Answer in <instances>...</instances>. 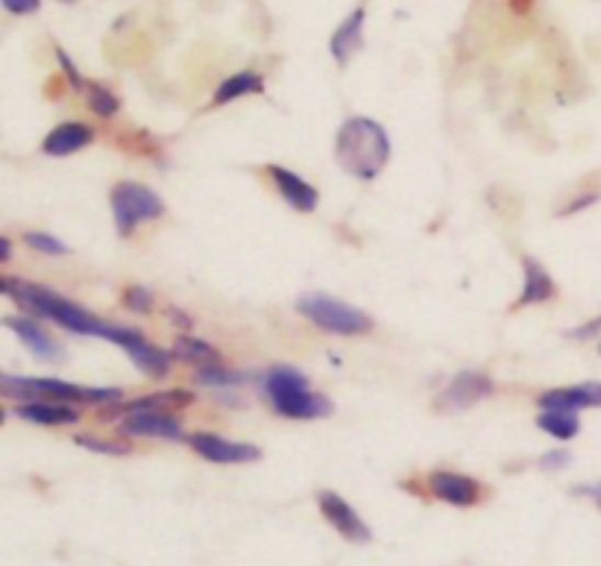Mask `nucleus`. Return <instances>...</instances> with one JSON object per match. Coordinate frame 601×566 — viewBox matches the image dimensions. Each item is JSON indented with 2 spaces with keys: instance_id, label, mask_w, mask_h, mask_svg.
Instances as JSON below:
<instances>
[{
  "instance_id": "1",
  "label": "nucleus",
  "mask_w": 601,
  "mask_h": 566,
  "mask_svg": "<svg viewBox=\"0 0 601 566\" xmlns=\"http://www.w3.org/2000/svg\"><path fill=\"white\" fill-rule=\"evenodd\" d=\"M256 385H259L261 399L285 420H324L334 411L332 399L326 394H317L311 387V378L291 364L268 367L261 376H256Z\"/></svg>"
},
{
  "instance_id": "2",
  "label": "nucleus",
  "mask_w": 601,
  "mask_h": 566,
  "mask_svg": "<svg viewBox=\"0 0 601 566\" xmlns=\"http://www.w3.org/2000/svg\"><path fill=\"white\" fill-rule=\"evenodd\" d=\"M334 159L361 182H373L390 159L387 129L373 117H347L334 138Z\"/></svg>"
},
{
  "instance_id": "3",
  "label": "nucleus",
  "mask_w": 601,
  "mask_h": 566,
  "mask_svg": "<svg viewBox=\"0 0 601 566\" xmlns=\"http://www.w3.org/2000/svg\"><path fill=\"white\" fill-rule=\"evenodd\" d=\"M10 294L15 297L24 312H30L33 317H45V320H54L63 329L73 335H86V338H103V341H112L117 324H109L103 317L91 315L82 306H77L73 299L63 297L50 288H42V285H30V282H19L12 279Z\"/></svg>"
},
{
  "instance_id": "4",
  "label": "nucleus",
  "mask_w": 601,
  "mask_h": 566,
  "mask_svg": "<svg viewBox=\"0 0 601 566\" xmlns=\"http://www.w3.org/2000/svg\"><path fill=\"white\" fill-rule=\"evenodd\" d=\"M0 394L12 399H27V403H86V405H117L121 390L117 387H86L63 382V378H24L3 376L0 373Z\"/></svg>"
},
{
  "instance_id": "5",
  "label": "nucleus",
  "mask_w": 601,
  "mask_h": 566,
  "mask_svg": "<svg viewBox=\"0 0 601 566\" xmlns=\"http://www.w3.org/2000/svg\"><path fill=\"white\" fill-rule=\"evenodd\" d=\"M296 312L308 317L317 329L341 335V338H359V335L373 332V326H376L367 312L329 297V294H303L296 299Z\"/></svg>"
},
{
  "instance_id": "6",
  "label": "nucleus",
  "mask_w": 601,
  "mask_h": 566,
  "mask_svg": "<svg viewBox=\"0 0 601 566\" xmlns=\"http://www.w3.org/2000/svg\"><path fill=\"white\" fill-rule=\"evenodd\" d=\"M109 203H112V217L121 238H129L141 224L159 220L165 215V200L141 182H117L109 194Z\"/></svg>"
},
{
  "instance_id": "7",
  "label": "nucleus",
  "mask_w": 601,
  "mask_h": 566,
  "mask_svg": "<svg viewBox=\"0 0 601 566\" xmlns=\"http://www.w3.org/2000/svg\"><path fill=\"white\" fill-rule=\"evenodd\" d=\"M112 343L121 347V350L129 355L135 367L141 370L147 378H168L171 376V359L165 350H159L156 343H150L138 329L133 326H115V335H112Z\"/></svg>"
},
{
  "instance_id": "8",
  "label": "nucleus",
  "mask_w": 601,
  "mask_h": 566,
  "mask_svg": "<svg viewBox=\"0 0 601 566\" xmlns=\"http://www.w3.org/2000/svg\"><path fill=\"white\" fill-rule=\"evenodd\" d=\"M426 487L438 502H446L452 508H476L487 496V487L478 478L452 473V469H431L426 476Z\"/></svg>"
},
{
  "instance_id": "9",
  "label": "nucleus",
  "mask_w": 601,
  "mask_h": 566,
  "mask_svg": "<svg viewBox=\"0 0 601 566\" xmlns=\"http://www.w3.org/2000/svg\"><path fill=\"white\" fill-rule=\"evenodd\" d=\"M496 385L494 378L485 376V373H476V370H461L458 376H452L446 387H443V394L438 396V408L443 411H467L473 405H478L487 396H494Z\"/></svg>"
},
{
  "instance_id": "10",
  "label": "nucleus",
  "mask_w": 601,
  "mask_h": 566,
  "mask_svg": "<svg viewBox=\"0 0 601 566\" xmlns=\"http://www.w3.org/2000/svg\"><path fill=\"white\" fill-rule=\"evenodd\" d=\"M317 508L324 513V520L332 525L343 540L350 543H370L373 540V531L370 525L359 517V511L352 508L343 496H338L334 490H320L317 494Z\"/></svg>"
},
{
  "instance_id": "11",
  "label": "nucleus",
  "mask_w": 601,
  "mask_h": 566,
  "mask_svg": "<svg viewBox=\"0 0 601 566\" xmlns=\"http://www.w3.org/2000/svg\"><path fill=\"white\" fill-rule=\"evenodd\" d=\"M185 443L197 452L200 459H206L208 464H250V461L261 459L259 446L243 441H229V438H220V434L212 432L189 434Z\"/></svg>"
},
{
  "instance_id": "12",
  "label": "nucleus",
  "mask_w": 601,
  "mask_h": 566,
  "mask_svg": "<svg viewBox=\"0 0 601 566\" xmlns=\"http://www.w3.org/2000/svg\"><path fill=\"white\" fill-rule=\"evenodd\" d=\"M117 429L124 438H159V441H185L189 438L182 422L173 414H126L117 422Z\"/></svg>"
},
{
  "instance_id": "13",
  "label": "nucleus",
  "mask_w": 601,
  "mask_h": 566,
  "mask_svg": "<svg viewBox=\"0 0 601 566\" xmlns=\"http://www.w3.org/2000/svg\"><path fill=\"white\" fill-rule=\"evenodd\" d=\"M264 173L273 182V189L279 191V197L285 200L287 206L294 208V212H303V215H311L317 206H320V194L311 182H306L303 177H296L294 171H287V168H279V165H268Z\"/></svg>"
},
{
  "instance_id": "14",
  "label": "nucleus",
  "mask_w": 601,
  "mask_h": 566,
  "mask_svg": "<svg viewBox=\"0 0 601 566\" xmlns=\"http://www.w3.org/2000/svg\"><path fill=\"white\" fill-rule=\"evenodd\" d=\"M540 411H583L601 408V382H581V385L555 387L537 396Z\"/></svg>"
},
{
  "instance_id": "15",
  "label": "nucleus",
  "mask_w": 601,
  "mask_h": 566,
  "mask_svg": "<svg viewBox=\"0 0 601 566\" xmlns=\"http://www.w3.org/2000/svg\"><path fill=\"white\" fill-rule=\"evenodd\" d=\"M3 326L19 335V341L33 352V359L45 361V364H56L65 359V350L54 341V335L45 332V326H38L33 317H7Z\"/></svg>"
},
{
  "instance_id": "16",
  "label": "nucleus",
  "mask_w": 601,
  "mask_h": 566,
  "mask_svg": "<svg viewBox=\"0 0 601 566\" xmlns=\"http://www.w3.org/2000/svg\"><path fill=\"white\" fill-rule=\"evenodd\" d=\"M557 297L555 279L548 276V270L540 264L537 259L525 256L522 259V294L517 299V308L537 306V303H548Z\"/></svg>"
},
{
  "instance_id": "17",
  "label": "nucleus",
  "mask_w": 601,
  "mask_h": 566,
  "mask_svg": "<svg viewBox=\"0 0 601 566\" xmlns=\"http://www.w3.org/2000/svg\"><path fill=\"white\" fill-rule=\"evenodd\" d=\"M94 142V129L80 121H68V124H59L56 129H50L42 145V154L54 156V159H63V156L80 154L82 147H89Z\"/></svg>"
},
{
  "instance_id": "18",
  "label": "nucleus",
  "mask_w": 601,
  "mask_h": 566,
  "mask_svg": "<svg viewBox=\"0 0 601 566\" xmlns=\"http://www.w3.org/2000/svg\"><path fill=\"white\" fill-rule=\"evenodd\" d=\"M194 403V394L191 390H156V394L138 396V399H129V403L117 405L112 408V414H141V411H154V414H177L182 408H189Z\"/></svg>"
},
{
  "instance_id": "19",
  "label": "nucleus",
  "mask_w": 601,
  "mask_h": 566,
  "mask_svg": "<svg viewBox=\"0 0 601 566\" xmlns=\"http://www.w3.org/2000/svg\"><path fill=\"white\" fill-rule=\"evenodd\" d=\"M361 47H364V7L350 12V15L343 19L341 27L332 33V42H329V50H332L334 63L338 65L350 63Z\"/></svg>"
},
{
  "instance_id": "20",
  "label": "nucleus",
  "mask_w": 601,
  "mask_h": 566,
  "mask_svg": "<svg viewBox=\"0 0 601 566\" xmlns=\"http://www.w3.org/2000/svg\"><path fill=\"white\" fill-rule=\"evenodd\" d=\"M15 414H19L21 420L36 422V426H73V422L80 420V411L71 408V405L42 403V399H36V403H21L15 408Z\"/></svg>"
},
{
  "instance_id": "21",
  "label": "nucleus",
  "mask_w": 601,
  "mask_h": 566,
  "mask_svg": "<svg viewBox=\"0 0 601 566\" xmlns=\"http://www.w3.org/2000/svg\"><path fill=\"white\" fill-rule=\"evenodd\" d=\"M171 355L180 364H189V367H215L220 364V352L212 347L208 341H200V338H191V335H180L171 347Z\"/></svg>"
},
{
  "instance_id": "22",
  "label": "nucleus",
  "mask_w": 601,
  "mask_h": 566,
  "mask_svg": "<svg viewBox=\"0 0 601 566\" xmlns=\"http://www.w3.org/2000/svg\"><path fill=\"white\" fill-rule=\"evenodd\" d=\"M264 91V77L256 71H238L233 73L229 80H224L215 89V98H212V106H226L238 98H247V94H261Z\"/></svg>"
},
{
  "instance_id": "23",
  "label": "nucleus",
  "mask_w": 601,
  "mask_h": 566,
  "mask_svg": "<svg viewBox=\"0 0 601 566\" xmlns=\"http://www.w3.org/2000/svg\"><path fill=\"white\" fill-rule=\"evenodd\" d=\"M537 429L555 441H575L581 434V417L575 411H540Z\"/></svg>"
},
{
  "instance_id": "24",
  "label": "nucleus",
  "mask_w": 601,
  "mask_h": 566,
  "mask_svg": "<svg viewBox=\"0 0 601 566\" xmlns=\"http://www.w3.org/2000/svg\"><path fill=\"white\" fill-rule=\"evenodd\" d=\"M197 382L208 387H241L250 382V376L243 370L224 367V364H215V367L197 370Z\"/></svg>"
},
{
  "instance_id": "25",
  "label": "nucleus",
  "mask_w": 601,
  "mask_h": 566,
  "mask_svg": "<svg viewBox=\"0 0 601 566\" xmlns=\"http://www.w3.org/2000/svg\"><path fill=\"white\" fill-rule=\"evenodd\" d=\"M86 98H89V109L98 117H115L121 109V100L115 98V91H109L100 82H89L86 86Z\"/></svg>"
},
{
  "instance_id": "26",
  "label": "nucleus",
  "mask_w": 601,
  "mask_h": 566,
  "mask_svg": "<svg viewBox=\"0 0 601 566\" xmlns=\"http://www.w3.org/2000/svg\"><path fill=\"white\" fill-rule=\"evenodd\" d=\"M73 441H77V446H82V450L100 452V455H112V459H117V455H133V443L129 441H115V438H91V434H77Z\"/></svg>"
},
{
  "instance_id": "27",
  "label": "nucleus",
  "mask_w": 601,
  "mask_h": 566,
  "mask_svg": "<svg viewBox=\"0 0 601 566\" xmlns=\"http://www.w3.org/2000/svg\"><path fill=\"white\" fill-rule=\"evenodd\" d=\"M124 306L129 308V312H135V315H150L156 308V297L154 291L144 288V285H129V288H124Z\"/></svg>"
},
{
  "instance_id": "28",
  "label": "nucleus",
  "mask_w": 601,
  "mask_h": 566,
  "mask_svg": "<svg viewBox=\"0 0 601 566\" xmlns=\"http://www.w3.org/2000/svg\"><path fill=\"white\" fill-rule=\"evenodd\" d=\"M24 244L33 247L36 252H45V256H65L68 252V244H63L59 238L47 233H27L24 235Z\"/></svg>"
},
{
  "instance_id": "29",
  "label": "nucleus",
  "mask_w": 601,
  "mask_h": 566,
  "mask_svg": "<svg viewBox=\"0 0 601 566\" xmlns=\"http://www.w3.org/2000/svg\"><path fill=\"white\" fill-rule=\"evenodd\" d=\"M572 464V452L569 450H552L546 455H540L537 467L546 469V473H557V469H566Z\"/></svg>"
},
{
  "instance_id": "30",
  "label": "nucleus",
  "mask_w": 601,
  "mask_h": 566,
  "mask_svg": "<svg viewBox=\"0 0 601 566\" xmlns=\"http://www.w3.org/2000/svg\"><path fill=\"white\" fill-rule=\"evenodd\" d=\"M56 59H59V65H63V71H65V77H68V82H71V89L86 91V86H89V82L82 80L80 71H77V65L71 63V56L65 54L63 47H56Z\"/></svg>"
},
{
  "instance_id": "31",
  "label": "nucleus",
  "mask_w": 601,
  "mask_h": 566,
  "mask_svg": "<svg viewBox=\"0 0 601 566\" xmlns=\"http://www.w3.org/2000/svg\"><path fill=\"white\" fill-rule=\"evenodd\" d=\"M596 335H601V315L592 317V320H587L583 326H575V329H569V332H566V338H575V341H592Z\"/></svg>"
},
{
  "instance_id": "32",
  "label": "nucleus",
  "mask_w": 601,
  "mask_h": 566,
  "mask_svg": "<svg viewBox=\"0 0 601 566\" xmlns=\"http://www.w3.org/2000/svg\"><path fill=\"white\" fill-rule=\"evenodd\" d=\"M0 3L12 15H33V12L42 10V0H0Z\"/></svg>"
},
{
  "instance_id": "33",
  "label": "nucleus",
  "mask_w": 601,
  "mask_h": 566,
  "mask_svg": "<svg viewBox=\"0 0 601 566\" xmlns=\"http://www.w3.org/2000/svg\"><path fill=\"white\" fill-rule=\"evenodd\" d=\"M599 197H601L599 191H587V194H581V197H575L572 203L560 212V215H575V212H581V208H590L592 203H599Z\"/></svg>"
},
{
  "instance_id": "34",
  "label": "nucleus",
  "mask_w": 601,
  "mask_h": 566,
  "mask_svg": "<svg viewBox=\"0 0 601 566\" xmlns=\"http://www.w3.org/2000/svg\"><path fill=\"white\" fill-rule=\"evenodd\" d=\"M575 494H578V496H590L592 502H596V508H599V511H601V482H596V485L575 487Z\"/></svg>"
},
{
  "instance_id": "35",
  "label": "nucleus",
  "mask_w": 601,
  "mask_h": 566,
  "mask_svg": "<svg viewBox=\"0 0 601 566\" xmlns=\"http://www.w3.org/2000/svg\"><path fill=\"white\" fill-rule=\"evenodd\" d=\"M168 317L177 320V326H182V329H191V326H194V320H191L189 315H182L180 308H168Z\"/></svg>"
},
{
  "instance_id": "36",
  "label": "nucleus",
  "mask_w": 601,
  "mask_h": 566,
  "mask_svg": "<svg viewBox=\"0 0 601 566\" xmlns=\"http://www.w3.org/2000/svg\"><path fill=\"white\" fill-rule=\"evenodd\" d=\"M10 259H12L10 238H3V235H0V264H3V261H10Z\"/></svg>"
},
{
  "instance_id": "37",
  "label": "nucleus",
  "mask_w": 601,
  "mask_h": 566,
  "mask_svg": "<svg viewBox=\"0 0 601 566\" xmlns=\"http://www.w3.org/2000/svg\"><path fill=\"white\" fill-rule=\"evenodd\" d=\"M0 294H10V282L7 279H0Z\"/></svg>"
},
{
  "instance_id": "38",
  "label": "nucleus",
  "mask_w": 601,
  "mask_h": 566,
  "mask_svg": "<svg viewBox=\"0 0 601 566\" xmlns=\"http://www.w3.org/2000/svg\"><path fill=\"white\" fill-rule=\"evenodd\" d=\"M3 420H7V414H3V408H0V426H3Z\"/></svg>"
},
{
  "instance_id": "39",
  "label": "nucleus",
  "mask_w": 601,
  "mask_h": 566,
  "mask_svg": "<svg viewBox=\"0 0 601 566\" xmlns=\"http://www.w3.org/2000/svg\"><path fill=\"white\" fill-rule=\"evenodd\" d=\"M59 3H68V7H71V3H77V0H59Z\"/></svg>"
},
{
  "instance_id": "40",
  "label": "nucleus",
  "mask_w": 601,
  "mask_h": 566,
  "mask_svg": "<svg viewBox=\"0 0 601 566\" xmlns=\"http://www.w3.org/2000/svg\"><path fill=\"white\" fill-rule=\"evenodd\" d=\"M599 355H601V343H599Z\"/></svg>"
}]
</instances>
